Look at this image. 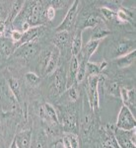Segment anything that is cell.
I'll return each instance as SVG.
<instances>
[{
	"label": "cell",
	"mask_w": 136,
	"mask_h": 148,
	"mask_svg": "<svg viewBox=\"0 0 136 148\" xmlns=\"http://www.w3.org/2000/svg\"><path fill=\"white\" fill-rule=\"evenodd\" d=\"M78 60H79V67H78L77 73H76L75 80L78 83H81L86 77V63L87 62H85L84 60H82L80 58H78Z\"/></svg>",
	"instance_id": "obj_21"
},
{
	"label": "cell",
	"mask_w": 136,
	"mask_h": 148,
	"mask_svg": "<svg viewBox=\"0 0 136 148\" xmlns=\"http://www.w3.org/2000/svg\"><path fill=\"white\" fill-rule=\"evenodd\" d=\"M8 84L12 93L15 95L17 99H19V95H20V82H19V80L17 78L10 77L8 79Z\"/></svg>",
	"instance_id": "obj_22"
},
{
	"label": "cell",
	"mask_w": 136,
	"mask_h": 148,
	"mask_svg": "<svg viewBox=\"0 0 136 148\" xmlns=\"http://www.w3.org/2000/svg\"><path fill=\"white\" fill-rule=\"evenodd\" d=\"M101 72H102L101 63H95V62H91V61H88L86 63V77L94 76V75H100Z\"/></svg>",
	"instance_id": "obj_17"
},
{
	"label": "cell",
	"mask_w": 136,
	"mask_h": 148,
	"mask_svg": "<svg viewBox=\"0 0 136 148\" xmlns=\"http://www.w3.org/2000/svg\"><path fill=\"white\" fill-rule=\"evenodd\" d=\"M78 5H79V1L75 0L70 8L68 9L67 13H66V15H65V18H64L62 22L56 27L55 29L56 33L62 32V31H68V32H70V30L73 28L74 24H75L76 17H77Z\"/></svg>",
	"instance_id": "obj_3"
},
{
	"label": "cell",
	"mask_w": 136,
	"mask_h": 148,
	"mask_svg": "<svg viewBox=\"0 0 136 148\" xmlns=\"http://www.w3.org/2000/svg\"><path fill=\"white\" fill-rule=\"evenodd\" d=\"M6 30V22L2 19H0V36H3Z\"/></svg>",
	"instance_id": "obj_38"
},
{
	"label": "cell",
	"mask_w": 136,
	"mask_h": 148,
	"mask_svg": "<svg viewBox=\"0 0 136 148\" xmlns=\"http://www.w3.org/2000/svg\"><path fill=\"white\" fill-rule=\"evenodd\" d=\"M101 22L100 18L96 15H90L89 17L85 20L84 25H83V28L84 29H89V28H96L98 25Z\"/></svg>",
	"instance_id": "obj_24"
},
{
	"label": "cell",
	"mask_w": 136,
	"mask_h": 148,
	"mask_svg": "<svg viewBox=\"0 0 136 148\" xmlns=\"http://www.w3.org/2000/svg\"><path fill=\"white\" fill-rule=\"evenodd\" d=\"M88 80V101L93 111L99 109V75L89 76Z\"/></svg>",
	"instance_id": "obj_2"
},
{
	"label": "cell",
	"mask_w": 136,
	"mask_h": 148,
	"mask_svg": "<svg viewBox=\"0 0 136 148\" xmlns=\"http://www.w3.org/2000/svg\"><path fill=\"white\" fill-rule=\"evenodd\" d=\"M51 51H52V49H44V51H42V53H40V67H42V70L45 71V68H46L47 64H49V58H51Z\"/></svg>",
	"instance_id": "obj_23"
},
{
	"label": "cell",
	"mask_w": 136,
	"mask_h": 148,
	"mask_svg": "<svg viewBox=\"0 0 136 148\" xmlns=\"http://www.w3.org/2000/svg\"><path fill=\"white\" fill-rule=\"evenodd\" d=\"M109 34V31L107 30H102V29H100V30H97L96 33H95L94 35L92 36V39L91 40H101L102 39H104L106 36H108Z\"/></svg>",
	"instance_id": "obj_30"
},
{
	"label": "cell",
	"mask_w": 136,
	"mask_h": 148,
	"mask_svg": "<svg viewBox=\"0 0 136 148\" xmlns=\"http://www.w3.org/2000/svg\"><path fill=\"white\" fill-rule=\"evenodd\" d=\"M70 39V33L68 31H62V32H57L53 39L54 47L57 49H60L62 47H65L67 45Z\"/></svg>",
	"instance_id": "obj_14"
},
{
	"label": "cell",
	"mask_w": 136,
	"mask_h": 148,
	"mask_svg": "<svg viewBox=\"0 0 136 148\" xmlns=\"http://www.w3.org/2000/svg\"><path fill=\"white\" fill-rule=\"evenodd\" d=\"M23 36V33L22 31H19V30H13L11 32V40L14 44H17L19 40H21Z\"/></svg>",
	"instance_id": "obj_32"
},
{
	"label": "cell",
	"mask_w": 136,
	"mask_h": 148,
	"mask_svg": "<svg viewBox=\"0 0 136 148\" xmlns=\"http://www.w3.org/2000/svg\"><path fill=\"white\" fill-rule=\"evenodd\" d=\"M116 127L118 130L130 131L135 130L136 127V120L133 116L132 112L124 105H122L120 111L118 113V120H116Z\"/></svg>",
	"instance_id": "obj_1"
},
{
	"label": "cell",
	"mask_w": 136,
	"mask_h": 148,
	"mask_svg": "<svg viewBox=\"0 0 136 148\" xmlns=\"http://www.w3.org/2000/svg\"><path fill=\"white\" fill-rule=\"evenodd\" d=\"M66 134L70 140L71 148H79V139H78L77 135L73 132H66Z\"/></svg>",
	"instance_id": "obj_29"
},
{
	"label": "cell",
	"mask_w": 136,
	"mask_h": 148,
	"mask_svg": "<svg viewBox=\"0 0 136 148\" xmlns=\"http://www.w3.org/2000/svg\"><path fill=\"white\" fill-rule=\"evenodd\" d=\"M40 29L42 27L39 26V27H33L30 28L28 31L23 33V36L21 38V40H19L17 44H15V47H17L23 46L25 44H29V42H33L36 40V38H38V36L40 35Z\"/></svg>",
	"instance_id": "obj_7"
},
{
	"label": "cell",
	"mask_w": 136,
	"mask_h": 148,
	"mask_svg": "<svg viewBox=\"0 0 136 148\" xmlns=\"http://www.w3.org/2000/svg\"><path fill=\"white\" fill-rule=\"evenodd\" d=\"M16 145L18 148H31V141H32V131L25 130L19 132L15 135L14 138Z\"/></svg>",
	"instance_id": "obj_10"
},
{
	"label": "cell",
	"mask_w": 136,
	"mask_h": 148,
	"mask_svg": "<svg viewBox=\"0 0 136 148\" xmlns=\"http://www.w3.org/2000/svg\"><path fill=\"white\" fill-rule=\"evenodd\" d=\"M25 77H26V80H27V82L30 83L31 85H37L38 83H39L40 81L39 76H38L37 74L34 73V72L26 73Z\"/></svg>",
	"instance_id": "obj_28"
},
{
	"label": "cell",
	"mask_w": 136,
	"mask_h": 148,
	"mask_svg": "<svg viewBox=\"0 0 136 148\" xmlns=\"http://www.w3.org/2000/svg\"><path fill=\"white\" fill-rule=\"evenodd\" d=\"M135 57H136V51L134 49V51L128 52V53L124 54V56L116 57L115 58L116 65H118L119 68L128 67V66L131 65V64L135 61Z\"/></svg>",
	"instance_id": "obj_11"
},
{
	"label": "cell",
	"mask_w": 136,
	"mask_h": 148,
	"mask_svg": "<svg viewBox=\"0 0 136 148\" xmlns=\"http://www.w3.org/2000/svg\"><path fill=\"white\" fill-rule=\"evenodd\" d=\"M67 94H68L69 99H70L72 102L77 101L78 93H77V90H76V88L74 87V86H71L70 88H68V89H67Z\"/></svg>",
	"instance_id": "obj_31"
},
{
	"label": "cell",
	"mask_w": 136,
	"mask_h": 148,
	"mask_svg": "<svg viewBox=\"0 0 136 148\" xmlns=\"http://www.w3.org/2000/svg\"><path fill=\"white\" fill-rule=\"evenodd\" d=\"M0 47H1V51L5 54L6 56H9L11 53H13L14 51L16 49L15 44L9 40H2L0 42Z\"/></svg>",
	"instance_id": "obj_18"
},
{
	"label": "cell",
	"mask_w": 136,
	"mask_h": 148,
	"mask_svg": "<svg viewBox=\"0 0 136 148\" xmlns=\"http://www.w3.org/2000/svg\"><path fill=\"white\" fill-rule=\"evenodd\" d=\"M100 11L102 12L103 16L105 17V19L107 20H113L116 17V13L113 10H111L109 7H101L100 8Z\"/></svg>",
	"instance_id": "obj_27"
},
{
	"label": "cell",
	"mask_w": 136,
	"mask_h": 148,
	"mask_svg": "<svg viewBox=\"0 0 136 148\" xmlns=\"http://www.w3.org/2000/svg\"><path fill=\"white\" fill-rule=\"evenodd\" d=\"M52 7L54 9H57V8H62V7L65 5L66 1H61V0H56V1H52Z\"/></svg>",
	"instance_id": "obj_36"
},
{
	"label": "cell",
	"mask_w": 136,
	"mask_h": 148,
	"mask_svg": "<svg viewBox=\"0 0 136 148\" xmlns=\"http://www.w3.org/2000/svg\"><path fill=\"white\" fill-rule=\"evenodd\" d=\"M119 148H135L136 147V133L135 130L124 131L118 130L114 133Z\"/></svg>",
	"instance_id": "obj_4"
},
{
	"label": "cell",
	"mask_w": 136,
	"mask_h": 148,
	"mask_svg": "<svg viewBox=\"0 0 136 148\" xmlns=\"http://www.w3.org/2000/svg\"><path fill=\"white\" fill-rule=\"evenodd\" d=\"M62 125L67 131L74 130L76 128V119L73 114H65L62 119Z\"/></svg>",
	"instance_id": "obj_19"
},
{
	"label": "cell",
	"mask_w": 136,
	"mask_h": 148,
	"mask_svg": "<svg viewBox=\"0 0 136 148\" xmlns=\"http://www.w3.org/2000/svg\"><path fill=\"white\" fill-rule=\"evenodd\" d=\"M44 112L45 116H47V118H49L51 121H53V123H58V118H57V114H56V112H55V110H54V108L51 106V104H49V103L44 104Z\"/></svg>",
	"instance_id": "obj_20"
},
{
	"label": "cell",
	"mask_w": 136,
	"mask_h": 148,
	"mask_svg": "<svg viewBox=\"0 0 136 148\" xmlns=\"http://www.w3.org/2000/svg\"><path fill=\"white\" fill-rule=\"evenodd\" d=\"M107 89L111 95H113L115 97H120V86L118 82H111L109 85H107Z\"/></svg>",
	"instance_id": "obj_25"
},
{
	"label": "cell",
	"mask_w": 136,
	"mask_h": 148,
	"mask_svg": "<svg viewBox=\"0 0 136 148\" xmlns=\"http://www.w3.org/2000/svg\"><path fill=\"white\" fill-rule=\"evenodd\" d=\"M100 45V40H90L89 42L86 44L84 47H82V51H81L80 54L77 57L82 60H84L85 62H88L91 56L95 53V51H97L98 47Z\"/></svg>",
	"instance_id": "obj_5"
},
{
	"label": "cell",
	"mask_w": 136,
	"mask_h": 148,
	"mask_svg": "<svg viewBox=\"0 0 136 148\" xmlns=\"http://www.w3.org/2000/svg\"><path fill=\"white\" fill-rule=\"evenodd\" d=\"M120 97L123 101V105L126 106L128 102V89L125 87H120Z\"/></svg>",
	"instance_id": "obj_35"
},
{
	"label": "cell",
	"mask_w": 136,
	"mask_h": 148,
	"mask_svg": "<svg viewBox=\"0 0 136 148\" xmlns=\"http://www.w3.org/2000/svg\"><path fill=\"white\" fill-rule=\"evenodd\" d=\"M26 4L25 1H22V0H17V1H14L13 4H12V8H11V12H10V16H9V22H14L16 18L18 17V15L21 13L22 9L24 8V5Z\"/></svg>",
	"instance_id": "obj_15"
},
{
	"label": "cell",
	"mask_w": 136,
	"mask_h": 148,
	"mask_svg": "<svg viewBox=\"0 0 136 148\" xmlns=\"http://www.w3.org/2000/svg\"><path fill=\"white\" fill-rule=\"evenodd\" d=\"M59 56H60V49L54 47V49L51 51V56L49 58V64H47L46 68H45V74H51L56 70L57 63L59 60Z\"/></svg>",
	"instance_id": "obj_12"
},
{
	"label": "cell",
	"mask_w": 136,
	"mask_h": 148,
	"mask_svg": "<svg viewBox=\"0 0 136 148\" xmlns=\"http://www.w3.org/2000/svg\"><path fill=\"white\" fill-rule=\"evenodd\" d=\"M39 51V47L34 42H29L16 49L15 53H17L18 56H22L24 58H30L35 56Z\"/></svg>",
	"instance_id": "obj_8"
},
{
	"label": "cell",
	"mask_w": 136,
	"mask_h": 148,
	"mask_svg": "<svg viewBox=\"0 0 136 148\" xmlns=\"http://www.w3.org/2000/svg\"><path fill=\"white\" fill-rule=\"evenodd\" d=\"M116 18L119 22H126L128 20V16L126 15V13L123 11V9H119V10L116 12Z\"/></svg>",
	"instance_id": "obj_34"
},
{
	"label": "cell",
	"mask_w": 136,
	"mask_h": 148,
	"mask_svg": "<svg viewBox=\"0 0 136 148\" xmlns=\"http://www.w3.org/2000/svg\"><path fill=\"white\" fill-rule=\"evenodd\" d=\"M135 47H132V45L128 42H120L119 44L116 46V49H115V53H116V57H119V56H122L124 54L128 53V52L134 51ZM115 57V58H116Z\"/></svg>",
	"instance_id": "obj_16"
},
{
	"label": "cell",
	"mask_w": 136,
	"mask_h": 148,
	"mask_svg": "<svg viewBox=\"0 0 136 148\" xmlns=\"http://www.w3.org/2000/svg\"><path fill=\"white\" fill-rule=\"evenodd\" d=\"M53 73H54V78L51 86L52 93L55 95H58L62 91H64V88H65L64 85H66V78L63 76L62 70L60 68H56V70Z\"/></svg>",
	"instance_id": "obj_6"
},
{
	"label": "cell",
	"mask_w": 136,
	"mask_h": 148,
	"mask_svg": "<svg viewBox=\"0 0 136 148\" xmlns=\"http://www.w3.org/2000/svg\"><path fill=\"white\" fill-rule=\"evenodd\" d=\"M83 47V40H82V31H79L75 34L72 40L71 45V52L72 56H78L80 54Z\"/></svg>",
	"instance_id": "obj_13"
},
{
	"label": "cell",
	"mask_w": 136,
	"mask_h": 148,
	"mask_svg": "<svg viewBox=\"0 0 136 148\" xmlns=\"http://www.w3.org/2000/svg\"><path fill=\"white\" fill-rule=\"evenodd\" d=\"M44 16L49 21H52L54 18H55V9H54L52 6H49V8L45 10Z\"/></svg>",
	"instance_id": "obj_33"
},
{
	"label": "cell",
	"mask_w": 136,
	"mask_h": 148,
	"mask_svg": "<svg viewBox=\"0 0 136 148\" xmlns=\"http://www.w3.org/2000/svg\"><path fill=\"white\" fill-rule=\"evenodd\" d=\"M104 148H119L114 134H109L104 142Z\"/></svg>",
	"instance_id": "obj_26"
},
{
	"label": "cell",
	"mask_w": 136,
	"mask_h": 148,
	"mask_svg": "<svg viewBox=\"0 0 136 148\" xmlns=\"http://www.w3.org/2000/svg\"><path fill=\"white\" fill-rule=\"evenodd\" d=\"M9 148H18V147H17V145H16V143H15V141H14V140H13V142L11 143V145H10V147H9Z\"/></svg>",
	"instance_id": "obj_39"
},
{
	"label": "cell",
	"mask_w": 136,
	"mask_h": 148,
	"mask_svg": "<svg viewBox=\"0 0 136 148\" xmlns=\"http://www.w3.org/2000/svg\"><path fill=\"white\" fill-rule=\"evenodd\" d=\"M78 67H79V60L77 56H72L70 59V64H69L68 74L66 76V89L73 86L74 80L76 78V73H77Z\"/></svg>",
	"instance_id": "obj_9"
},
{
	"label": "cell",
	"mask_w": 136,
	"mask_h": 148,
	"mask_svg": "<svg viewBox=\"0 0 136 148\" xmlns=\"http://www.w3.org/2000/svg\"><path fill=\"white\" fill-rule=\"evenodd\" d=\"M63 146L64 148H71V144H70V140H69V138L67 136V134H66V132L64 133V136H63Z\"/></svg>",
	"instance_id": "obj_37"
}]
</instances>
